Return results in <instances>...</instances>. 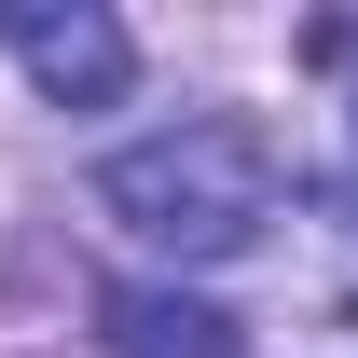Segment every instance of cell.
I'll return each mask as SVG.
<instances>
[{
  "instance_id": "obj_3",
  "label": "cell",
  "mask_w": 358,
  "mask_h": 358,
  "mask_svg": "<svg viewBox=\"0 0 358 358\" xmlns=\"http://www.w3.org/2000/svg\"><path fill=\"white\" fill-rule=\"evenodd\" d=\"M96 345L110 358H248V331L221 303H193V289H110L96 303Z\"/></svg>"
},
{
  "instance_id": "obj_1",
  "label": "cell",
  "mask_w": 358,
  "mask_h": 358,
  "mask_svg": "<svg viewBox=\"0 0 358 358\" xmlns=\"http://www.w3.org/2000/svg\"><path fill=\"white\" fill-rule=\"evenodd\" d=\"M96 207L152 248V262H234V248H262L275 221V138L248 110H193V124L138 138L96 166Z\"/></svg>"
},
{
  "instance_id": "obj_2",
  "label": "cell",
  "mask_w": 358,
  "mask_h": 358,
  "mask_svg": "<svg viewBox=\"0 0 358 358\" xmlns=\"http://www.w3.org/2000/svg\"><path fill=\"white\" fill-rule=\"evenodd\" d=\"M0 55H14L55 110H110V96L138 83V42L96 0H0Z\"/></svg>"
}]
</instances>
